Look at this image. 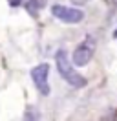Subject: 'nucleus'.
I'll return each instance as SVG.
<instances>
[{
	"mask_svg": "<svg viewBox=\"0 0 117 121\" xmlns=\"http://www.w3.org/2000/svg\"><path fill=\"white\" fill-rule=\"evenodd\" d=\"M55 64H57V70H58V73H60V77L70 86H73V88L86 86V77H82L75 70V64L70 59V55H68L66 50H57V53H55Z\"/></svg>",
	"mask_w": 117,
	"mask_h": 121,
	"instance_id": "f257e3e1",
	"label": "nucleus"
},
{
	"mask_svg": "<svg viewBox=\"0 0 117 121\" xmlns=\"http://www.w3.org/2000/svg\"><path fill=\"white\" fill-rule=\"evenodd\" d=\"M95 48H97L95 37L93 35H86V37L82 39V42L73 50V55H71L73 64H75V66H86L88 62L93 59Z\"/></svg>",
	"mask_w": 117,
	"mask_h": 121,
	"instance_id": "f03ea898",
	"label": "nucleus"
},
{
	"mask_svg": "<svg viewBox=\"0 0 117 121\" xmlns=\"http://www.w3.org/2000/svg\"><path fill=\"white\" fill-rule=\"evenodd\" d=\"M51 15L64 24H79L84 20L82 9L71 8V6H62V4H53L51 6Z\"/></svg>",
	"mask_w": 117,
	"mask_h": 121,
	"instance_id": "7ed1b4c3",
	"label": "nucleus"
},
{
	"mask_svg": "<svg viewBox=\"0 0 117 121\" xmlns=\"http://www.w3.org/2000/svg\"><path fill=\"white\" fill-rule=\"evenodd\" d=\"M31 79H33L35 88L42 95L50 94V64L40 62V64H37L35 68H31Z\"/></svg>",
	"mask_w": 117,
	"mask_h": 121,
	"instance_id": "20e7f679",
	"label": "nucleus"
},
{
	"mask_svg": "<svg viewBox=\"0 0 117 121\" xmlns=\"http://www.w3.org/2000/svg\"><path fill=\"white\" fill-rule=\"evenodd\" d=\"M11 6H17V8H24L28 9L31 15H37V11L42 6V0H7Z\"/></svg>",
	"mask_w": 117,
	"mask_h": 121,
	"instance_id": "39448f33",
	"label": "nucleus"
},
{
	"mask_svg": "<svg viewBox=\"0 0 117 121\" xmlns=\"http://www.w3.org/2000/svg\"><path fill=\"white\" fill-rule=\"evenodd\" d=\"M22 121H40V112H38V108L29 105L28 108H26V112H24V119Z\"/></svg>",
	"mask_w": 117,
	"mask_h": 121,
	"instance_id": "423d86ee",
	"label": "nucleus"
},
{
	"mask_svg": "<svg viewBox=\"0 0 117 121\" xmlns=\"http://www.w3.org/2000/svg\"><path fill=\"white\" fill-rule=\"evenodd\" d=\"M73 2H75V4H80V6H82V4H88L90 0H73Z\"/></svg>",
	"mask_w": 117,
	"mask_h": 121,
	"instance_id": "0eeeda50",
	"label": "nucleus"
},
{
	"mask_svg": "<svg viewBox=\"0 0 117 121\" xmlns=\"http://www.w3.org/2000/svg\"><path fill=\"white\" fill-rule=\"evenodd\" d=\"M106 2H108V4H110V2H115V0H106Z\"/></svg>",
	"mask_w": 117,
	"mask_h": 121,
	"instance_id": "6e6552de",
	"label": "nucleus"
}]
</instances>
